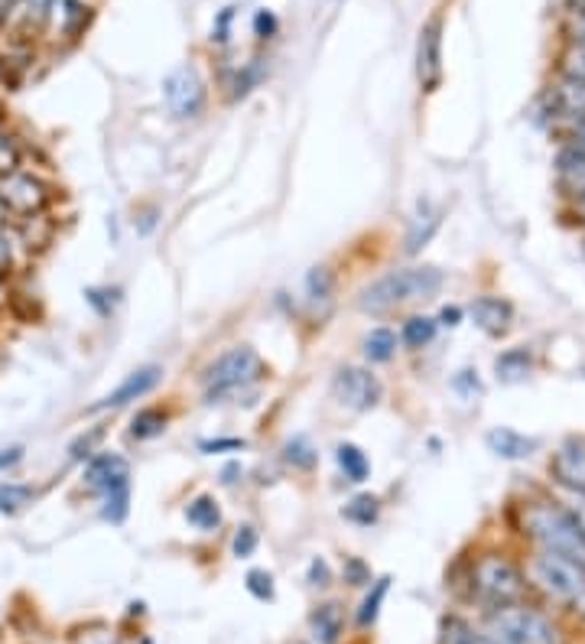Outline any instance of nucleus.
Here are the masks:
<instances>
[{
    "mask_svg": "<svg viewBox=\"0 0 585 644\" xmlns=\"http://www.w3.org/2000/svg\"><path fill=\"white\" fill-rule=\"evenodd\" d=\"M521 531L536 550L585 563V531L556 498H531L517 511Z\"/></svg>",
    "mask_w": 585,
    "mask_h": 644,
    "instance_id": "f257e3e1",
    "label": "nucleus"
},
{
    "mask_svg": "<svg viewBox=\"0 0 585 644\" xmlns=\"http://www.w3.org/2000/svg\"><path fill=\"white\" fill-rule=\"evenodd\" d=\"M442 270L439 267H400V270H390L384 277H378L371 287L361 290L358 306L365 313H390V309H400V306H410V303H423V299L437 297L442 290Z\"/></svg>",
    "mask_w": 585,
    "mask_h": 644,
    "instance_id": "f03ea898",
    "label": "nucleus"
},
{
    "mask_svg": "<svg viewBox=\"0 0 585 644\" xmlns=\"http://www.w3.org/2000/svg\"><path fill=\"white\" fill-rule=\"evenodd\" d=\"M527 583L585 619V563L536 550L527 563Z\"/></svg>",
    "mask_w": 585,
    "mask_h": 644,
    "instance_id": "7ed1b4c3",
    "label": "nucleus"
},
{
    "mask_svg": "<svg viewBox=\"0 0 585 644\" xmlns=\"http://www.w3.org/2000/svg\"><path fill=\"white\" fill-rule=\"evenodd\" d=\"M85 489L101 501V518L124 524L131 514V466L117 452H95L85 462Z\"/></svg>",
    "mask_w": 585,
    "mask_h": 644,
    "instance_id": "20e7f679",
    "label": "nucleus"
},
{
    "mask_svg": "<svg viewBox=\"0 0 585 644\" xmlns=\"http://www.w3.org/2000/svg\"><path fill=\"white\" fill-rule=\"evenodd\" d=\"M267 375L264 358L250 346H235L222 351L205 371H202V388L205 397L215 400H228V397L244 395L247 388H254L260 378Z\"/></svg>",
    "mask_w": 585,
    "mask_h": 644,
    "instance_id": "39448f33",
    "label": "nucleus"
},
{
    "mask_svg": "<svg viewBox=\"0 0 585 644\" xmlns=\"http://www.w3.org/2000/svg\"><path fill=\"white\" fill-rule=\"evenodd\" d=\"M527 586H531L527 573L517 563H511L504 553H485L472 566V593L491 612L517 605L527 593Z\"/></svg>",
    "mask_w": 585,
    "mask_h": 644,
    "instance_id": "423d86ee",
    "label": "nucleus"
},
{
    "mask_svg": "<svg viewBox=\"0 0 585 644\" xmlns=\"http://www.w3.org/2000/svg\"><path fill=\"white\" fill-rule=\"evenodd\" d=\"M0 202L10 215V222L40 218V215H49V208L55 205V186L40 170L20 166V170L0 176Z\"/></svg>",
    "mask_w": 585,
    "mask_h": 644,
    "instance_id": "0eeeda50",
    "label": "nucleus"
},
{
    "mask_svg": "<svg viewBox=\"0 0 585 644\" xmlns=\"http://www.w3.org/2000/svg\"><path fill=\"white\" fill-rule=\"evenodd\" d=\"M491 632L504 644H563V632L531 605L517 602L491 612Z\"/></svg>",
    "mask_w": 585,
    "mask_h": 644,
    "instance_id": "6e6552de",
    "label": "nucleus"
},
{
    "mask_svg": "<svg viewBox=\"0 0 585 644\" xmlns=\"http://www.w3.org/2000/svg\"><path fill=\"white\" fill-rule=\"evenodd\" d=\"M540 114L553 131H563L566 137L585 124V82L573 75H560L540 99Z\"/></svg>",
    "mask_w": 585,
    "mask_h": 644,
    "instance_id": "1a4fd4ad",
    "label": "nucleus"
},
{
    "mask_svg": "<svg viewBox=\"0 0 585 644\" xmlns=\"http://www.w3.org/2000/svg\"><path fill=\"white\" fill-rule=\"evenodd\" d=\"M332 397L339 400L345 410L365 413V410H374L381 403L384 388H381L378 375H371L368 368L345 365V368L336 371V378H332Z\"/></svg>",
    "mask_w": 585,
    "mask_h": 644,
    "instance_id": "9d476101",
    "label": "nucleus"
},
{
    "mask_svg": "<svg viewBox=\"0 0 585 644\" xmlns=\"http://www.w3.org/2000/svg\"><path fill=\"white\" fill-rule=\"evenodd\" d=\"M163 95H166V108L173 111V117H179V121L198 117L205 108V82L193 65H179L166 75Z\"/></svg>",
    "mask_w": 585,
    "mask_h": 644,
    "instance_id": "9b49d317",
    "label": "nucleus"
},
{
    "mask_svg": "<svg viewBox=\"0 0 585 644\" xmlns=\"http://www.w3.org/2000/svg\"><path fill=\"white\" fill-rule=\"evenodd\" d=\"M417 79L423 92H437L442 82V20L433 17L423 23L417 40Z\"/></svg>",
    "mask_w": 585,
    "mask_h": 644,
    "instance_id": "f8f14e48",
    "label": "nucleus"
},
{
    "mask_svg": "<svg viewBox=\"0 0 585 644\" xmlns=\"http://www.w3.org/2000/svg\"><path fill=\"white\" fill-rule=\"evenodd\" d=\"M160 378H163V368L144 365V368H137V371H131L111 395L101 397L92 410H117V407H127V403H134V400H141V397L150 395V391L160 385Z\"/></svg>",
    "mask_w": 585,
    "mask_h": 644,
    "instance_id": "ddd939ff",
    "label": "nucleus"
},
{
    "mask_svg": "<svg viewBox=\"0 0 585 644\" xmlns=\"http://www.w3.org/2000/svg\"><path fill=\"white\" fill-rule=\"evenodd\" d=\"M556 183L569 202L585 196V147L563 144V150L556 153Z\"/></svg>",
    "mask_w": 585,
    "mask_h": 644,
    "instance_id": "4468645a",
    "label": "nucleus"
},
{
    "mask_svg": "<svg viewBox=\"0 0 585 644\" xmlns=\"http://www.w3.org/2000/svg\"><path fill=\"white\" fill-rule=\"evenodd\" d=\"M469 316L472 323L485 333V336H504L511 329V319H514V306L501 297H475L469 306Z\"/></svg>",
    "mask_w": 585,
    "mask_h": 644,
    "instance_id": "2eb2a0df",
    "label": "nucleus"
},
{
    "mask_svg": "<svg viewBox=\"0 0 585 644\" xmlns=\"http://www.w3.org/2000/svg\"><path fill=\"white\" fill-rule=\"evenodd\" d=\"M439 222H442V212H439L430 198H420V202H417V212H413V218H410V228H407V251L417 254L420 248H427L430 238L437 235Z\"/></svg>",
    "mask_w": 585,
    "mask_h": 644,
    "instance_id": "dca6fc26",
    "label": "nucleus"
},
{
    "mask_svg": "<svg viewBox=\"0 0 585 644\" xmlns=\"http://www.w3.org/2000/svg\"><path fill=\"white\" fill-rule=\"evenodd\" d=\"M536 447L540 443L534 437H524L521 430H511V427H497L488 433V449L501 459H527V456H534Z\"/></svg>",
    "mask_w": 585,
    "mask_h": 644,
    "instance_id": "f3484780",
    "label": "nucleus"
},
{
    "mask_svg": "<svg viewBox=\"0 0 585 644\" xmlns=\"http://www.w3.org/2000/svg\"><path fill=\"white\" fill-rule=\"evenodd\" d=\"M531 371H534V358H531L527 348H507V351L497 355V361H494V375H497V381H504V385L527 381Z\"/></svg>",
    "mask_w": 585,
    "mask_h": 644,
    "instance_id": "a211bd4d",
    "label": "nucleus"
},
{
    "mask_svg": "<svg viewBox=\"0 0 585 644\" xmlns=\"http://www.w3.org/2000/svg\"><path fill=\"white\" fill-rule=\"evenodd\" d=\"M309 625H312V635H316V642H319V644H336V642H339L341 628H345L341 609L336 605V602H326V605H319V609L312 612Z\"/></svg>",
    "mask_w": 585,
    "mask_h": 644,
    "instance_id": "6ab92c4d",
    "label": "nucleus"
},
{
    "mask_svg": "<svg viewBox=\"0 0 585 644\" xmlns=\"http://www.w3.org/2000/svg\"><path fill=\"white\" fill-rule=\"evenodd\" d=\"M23 254H27V248H23L20 235L13 232V225L0 228V280H3V284H10V280L20 274Z\"/></svg>",
    "mask_w": 585,
    "mask_h": 644,
    "instance_id": "aec40b11",
    "label": "nucleus"
},
{
    "mask_svg": "<svg viewBox=\"0 0 585 644\" xmlns=\"http://www.w3.org/2000/svg\"><path fill=\"white\" fill-rule=\"evenodd\" d=\"M186 521L198 531H218L222 528V508L212 495H198L186 508Z\"/></svg>",
    "mask_w": 585,
    "mask_h": 644,
    "instance_id": "412c9836",
    "label": "nucleus"
},
{
    "mask_svg": "<svg viewBox=\"0 0 585 644\" xmlns=\"http://www.w3.org/2000/svg\"><path fill=\"white\" fill-rule=\"evenodd\" d=\"M439 644H504V642H497L494 635H485V632L472 628V625L462 622V619H445V622H442Z\"/></svg>",
    "mask_w": 585,
    "mask_h": 644,
    "instance_id": "4be33fe9",
    "label": "nucleus"
},
{
    "mask_svg": "<svg viewBox=\"0 0 585 644\" xmlns=\"http://www.w3.org/2000/svg\"><path fill=\"white\" fill-rule=\"evenodd\" d=\"M439 323L433 316H410L403 326H400V343L407 348H423L437 339Z\"/></svg>",
    "mask_w": 585,
    "mask_h": 644,
    "instance_id": "5701e85b",
    "label": "nucleus"
},
{
    "mask_svg": "<svg viewBox=\"0 0 585 644\" xmlns=\"http://www.w3.org/2000/svg\"><path fill=\"white\" fill-rule=\"evenodd\" d=\"M27 166V150H23V141L0 121V176L13 173Z\"/></svg>",
    "mask_w": 585,
    "mask_h": 644,
    "instance_id": "b1692460",
    "label": "nucleus"
},
{
    "mask_svg": "<svg viewBox=\"0 0 585 644\" xmlns=\"http://www.w3.org/2000/svg\"><path fill=\"white\" fill-rule=\"evenodd\" d=\"M365 358L371 361V365H384L393 358V351H397V333L393 329H371L368 336H365Z\"/></svg>",
    "mask_w": 585,
    "mask_h": 644,
    "instance_id": "393cba45",
    "label": "nucleus"
},
{
    "mask_svg": "<svg viewBox=\"0 0 585 644\" xmlns=\"http://www.w3.org/2000/svg\"><path fill=\"white\" fill-rule=\"evenodd\" d=\"M336 459H339V469L345 472V479H348V482H365V479H368V472H371L368 456L355 447V443H341V447L336 449Z\"/></svg>",
    "mask_w": 585,
    "mask_h": 644,
    "instance_id": "a878e982",
    "label": "nucleus"
},
{
    "mask_svg": "<svg viewBox=\"0 0 585 644\" xmlns=\"http://www.w3.org/2000/svg\"><path fill=\"white\" fill-rule=\"evenodd\" d=\"M166 430V413L160 410V407H144V410H137V417L131 420V437L134 440H156L160 433Z\"/></svg>",
    "mask_w": 585,
    "mask_h": 644,
    "instance_id": "bb28decb",
    "label": "nucleus"
},
{
    "mask_svg": "<svg viewBox=\"0 0 585 644\" xmlns=\"http://www.w3.org/2000/svg\"><path fill=\"white\" fill-rule=\"evenodd\" d=\"M351 524H358V528H371L374 521H378V514H381V501L374 495H355L348 504H345V511H341Z\"/></svg>",
    "mask_w": 585,
    "mask_h": 644,
    "instance_id": "cd10ccee",
    "label": "nucleus"
},
{
    "mask_svg": "<svg viewBox=\"0 0 585 644\" xmlns=\"http://www.w3.org/2000/svg\"><path fill=\"white\" fill-rule=\"evenodd\" d=\"M37 498L33 485L23 482H0V514H17L20 508H27Z\"/></svg>",
    "mask_w": 585,
    "mask_h": 644,
    "instance_id": "c85d7f7f",
    "label": "nucleus"
},
{
    "mask_svg": "<svg viewBox=\"0 0 585 644\" xmlns=\"http://www.w3.org/2000/svg\"><path fill=\"white\" fill-rule=\"evenodd\" d=\"M332 290H336V280L329 274V267H312L309 277H306V297L316 306H326L332 303Z\"/></svg>",
    "mask_w": 585,
    "mask_h": 644,
    "instance_id": "c756f323",
    "label": "nucleus"
},
{
    "mask_svg": "<svg viewBox=\"0 0 585 644\" xmlns=\"http://www.w3.org/2000/svg\"><path fill=\"white\" fill-rule=\"evenodd\" d=\"M390 590V580L388 576H381L378 583H374V590L368 593V599L361 602V612H358V625H371L374 619H378V612H381V602H384V595H388Z\"/></svg>",
    "mask_w": 585,
    "mask_h": 644,
    "instance_id": "7c9ffc66",
    "label": "nucleus"
},
{
    "mask_svg": "<svg viewBox=\"0 0 585 644\" xmlns=\"http://www.w3.org/2000/svg\"><path fill=\"white\" fill-rule=\"evenodd\" d=\"M101 437H104V430H101V427L89 430V433H82V437H75V440H72V447H69V456H72L75 462H89V459L95 456V447L101 443Z\"/></svg>",
    "mask_w": 585,
    "mask_h": 644,
    "instance_id": "2f4dec72",
    "label": "nucleus"
},
{
    "mask_svg": "<svg viewBox=\"0 0 585 644\" xmlns=\"http://www.w3.org/2000/svg\"><path fill=\"white\" fill-rule=\"evenodd\" d=\"M287 462L296 466V469H312L316 466V452H312L306 437H296V440L287 443Z\"/></svg>",
    "mask_w": 585,
    "mask_h": 644,
    "instance_id": "473e14b6",
    "label": "nucleus"
},
{
    "mask_svg": "<svg viewBox=\"0 0 585 644\" xmlns=\"http://www.w3.org/2000/svg\"><path fill=\"white\" fill-rule=\"evenodd\" d=\"M247 590L257 599H274V576L264 573V570H250L247 573Z\"/></svg>",
    "mask_w": 585,
    "mask_h": 644,
    "instance_id": "72a5a7b5",
    "label": "nucleus"
},
{
    "mask_svg": "<svg viewBox=\"0 0 585 644\" xmlns=\"http://www.w3.org/2000/svg\"><path fill=\"white\" fill-rule=\"evenodd\" d=\"M232 550H235V556H250L254 550H257V531L250 528V524H244L238 528V534H235V541H232Z\"/></svg>",
    "mask_w": 585,
    "mask_h": 644,
    "instance_id": "f704fd0d",
    "label": "nucleus"
},
{
    "mask_svg": "<svg viewBox=\"0 0 585 644\" xmlns=\"http://www.w3.org/2000/svg\"><path fill=\"white\" fill-rule=\"evenodd\" d=\"M117 294L121 290H98V287H92V290H85V299L95 306L101 316H107L114 309V303H117Z\"/></svg>",
    "mask_w": 585,
    "mask_h": 644,
    "instance_id": "c9c22d12",
    "label": "nucleus"
},
{
    "mask_svg": "<svg viewBox=\"0 0 585 644\" xmlns=\"http://www.w3.org/2000/svg\"><path fill=\"white\" fill-rule=\"evenodd\" d=\"M345 580H348L351 586H365V583H371V570H368L361 560H348V563H345Z\"/></svg>",
    "mask_w": 585,
    "mask_h": 644,
    "instance_id": "e433bc0d",
    "label": "nucleus"
},
{
    "mask_svg": "<svg viewBox=\"0 0 585 644\" xmlns=\"http://www.w3.org/2000/svg\"><path fill=\"white\" fill-rule=\"evenodd\" d=\"M452 388H455L459 395H479V391H482V385H479L475 371H459V378L452 381Z\"/></svg>",
    "mask_w": 585,
    "mask_h": 644,
    "instance_id": "4c0bfd02",
    "label": "nucleus"
},
{
    "mask_svg": "<svg viewBox=\"0 0 585 644\" xmlns=\"http://www.w3.org/2000/svg\"><path fill=\"white\" fill-rule=\"evenodd\" d=\"M198 449L202 452H238V449H244V440H202L198 443Z\"/></svg>",
    "mask_w": 585,
    "mask_h": 644,
    "instance_id": "58836bf2",
    "label": "nucleus"
},
{
    "mask_svg": "<svg viewBox=\"0 0 585 644\" xmlns=\"http://www.w3.org/2000/svg\"><path fill=\"white\" fill-rule=\"evenodd\" d=\"M309 583H312V586H329V563H326L322 556H316V560L309 563Z\"/></svg>",
    "mask_w": 585,
    "mask_h": 644,
    "instance_id": "ea45409f",
    "label": "nucleus"
},
{
    "mask_svg": "<svg viewBox=\"0 0 585 644\" xmlns=\"http://www.w3.org/2000/svg\"><path fill=\"white\" fill-rule=\"evenodd\" d=\"M566 30H569V40H573V47H585V13H573Z\"/></svg>",
    "mask_w": 585,
    "mask_h": 644,
    "instance_id": "a19ab883",
    "label": "nucleus"
},
{
    "mask_svg": "<svg viewBox=\"0 0 585 644\" xmlns=\"http://www.w3.org/2000/svg\"><path fill=\"white\" fill-rule=\"evenodd\" d=\"M23 459V447H10L0 452V472H7V469H13L17 462Z\"/></svg>",
    "mask_w": 585,
    "mask_h": 644,
    "instance_id": "79ce46f5",
    "label": "nucleus"
},
{
    "mask_svg": "<svg viewBox=\"0 0 585 644\" xmlns=\"http://www.w3.org/2000/svg\"><path fill=\"white\" fill-rule=\"evenodd\" d=\"M462 323V309L459 306H445L442 313H439V326H449V329H455Z\"/></svg>",
    "mask_w": 585,
    "mask_h": 644,
    "instance_id": "37998d69",
    "label": "nucleus"
},
{
    "mask_svg": "<svg viewBox=\"0 0 585 644\" xmlns=\"http://www.w3.org/2000/svg\"><path fill=\"white\" fill-rule=\"evenodd\" d=\"M274 27H277V23H274V17L260 10V13H257V20H254V30H257L260 37H267V33H270Z\"/></svg>",
    "mask_w": 585,
    "mask_h": 644,
    "instance_id": "c03bdc74",
    "label": "nucleus"
},
{
    "mask_svg": "<svg viewBox=\"0 0 585 644\" xmlns=\"http://www.w3.org/2000/svg\"><path fill=\"white\" fill-rule=\"evenodd\" d=\"M7 303H10V284H3V280H0V313L7 309Z\"/></svg>",
    "mask_w": 585,
    "mask_h": 644,
    "instance_id": "a18cd8bd",
    "label": "nucleus"
},
{
    "mask_svg": "<svg viewBox=\"0 0 585 644\" xmlns=\"http://www.w3.org/2000/svg\"><path fill=\"white\" fill-rule=\"evenodd\" d=\"M569 10L573 13H585V0H569Z\"/></svg>",
    "mask_w": 585,
    "mask_h": 644,
    "instance_id": "49530a36",
    "label": "nucleus"
},
{
    "mask_svg": "<svg viewBox=\"0 0 585 644\" xmlns=\"http://www.w3.org/2000/svg\"><path fill=\"white\" fill-rule=\"evenodd\" d=\"M10 225V215H7V208H3V202H0V228H7Z\"/></svg>",
    "mask_w": 585,
    "mask_h": 644,
    "instance_id": "de8ad7c7",
    "label": "nucleus"
},
{
    "mask_svg": "<svg viewBox=\"0 0 585 644\" xmlns=\"http://www.w3.org/2000/svg\"><path fill=\"white\" fill-rule=\"evenodd\" d=\"M583 254H585V245H583Z\"/></svg>",
    "mask_w": 585,
    "mask_h": 644,
    "instance_id": "09e8293b",
    "label": "nucleus"
}]
</instances>
